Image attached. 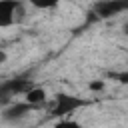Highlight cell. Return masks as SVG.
Wrapping results in <instances>:
<instances>
[{"instance_id": "1", "label": "cell", "mask_w": 128, "mask_h": 128, "mask_svg": "<svg viewBox=\"0 0 128 128\" xmlns=\"http://www.w3.org/2000/svg\"><path fill=\"white\" fill-rule=\"evenodd\" d=\"M86 106V102L78 96H72V94H58L56 96V102L52 106V116H66V114H72L74 110Z\"/></svg>"}, {"instance_id": "2", "label": "cell", "mask_w": 128, "mask_h": 128, "mask_svg": "<svg viewBox=\"0 0 128 128\" xmlns=\"http://www.w3.org/2000/svg\"><path fill=\"white\" fill-rule=\"evenodd\" d=\"M128 10V0H100L94 4V14L98 18H112Z\"/></svg>"}, {"instance_id": "3", "label": "cell", "mask_w": 128, "mask_h": 128, "mask_svg": "<svg viewBox=\"0 0 128 128\" xmlns=\"http://www.w3.org/2000/svg\"><path fill=\"white\" fill-rule=\"evenodd\" d=\"M20 12L18 0H0V28L12 26L16 22V14Z\"/></svg>"}, {"instance_id": "4", "label": "cell", "mask_w": 128, "mask_h": 128, "mask_svg": "<svg viewBox=\"0 0 128 128\" xmlns=\"http://www.w3.org/2000/svg\"><path fill=\"white\" fill-rule=\"evenodd\" d=\"M32 110H34L32 104H28V102H16V104L8 106V108L2 112V118H4V120H10V122H14V120H22V118L28 116Z\"/></svg>"}, {"instance_id": "5", "label": "cell", "mask_w": 128, "mask_h": 128, "mask_svg": "<svg viewBox=\"0 0 128 128\" xmlns=\"http://www.w3.org/2000/svg\"><path fill=\"white\" fill-rule=\"evenodd\" d=\"M44 100H46V92L42 88H32V90L26 92V102L32 104L34 108H38L40 104H44Z\"/></svg>"}, {"instance_id": "6", "label": "cell", "mask_w": 128, "mask_h": 128, "mask_svg": "<svg viewBox=\"0 0 128 128\" xmlns=\"http://www.w3.org/2000/svg\"><path fill=\"white\" fill-rule=\"evenodd\" d=\"M32 6H36V8H40V10H48V8H54V6H58V2L60 0H28Z\"/></svg>"}, {"instance_id": "7", "label": "cell", "mask_w": 128, "mask_h": 128, "mask_svg": "<svg viewBox=\"0 0 128 128\" xmlns=\"http://www.w3.org/2000/svg\"><path fill=\"white\" fill-rule=\"evenodd\" d=\"M54 128H84L80 122H74V120H60Z\"/></svg>"}, {"instance_id": "8", "label": "cell", "mask_w": 128, "mask_h": 128, "mask_svg": "<svg viewBox=\"0 0 128 128\" xmlns=\"http://www.w3.org/2000/svg\"><path fill=\"white\" fill-rule=\"evenodd\" d=\"M112 78H116L118 82H122V84H128V72H118V74H110Z\"/></svg>"}, {"instance_id": "9", "label": "cell", "mask_w": 128, "mask_h": 128, "mask_svg": "<svg viewBox=\"0 0 128 128\" xmlns=\"http://www.w3.org/2000/svg\"><path fill=\"white\" fill-rule=\"evenodd\" d=\"M4 60H6V54H4V52H2V50H0V64H2V62H4Z\"/></svg>"}, {"instance_id": "10", "label": "cell", "mask_w": 128, "mask_h": 128, "mask_svg": "<svg viewBox=\"0 0 128 128\" xmlns=\"http://www.w3.org/2000/svg\"><path fill=\"white\" fill-rule=\"evenodd\" d=\"M124 34H126V36H128V22H126V24H124Z\"/></svg>"}]
</instances>
